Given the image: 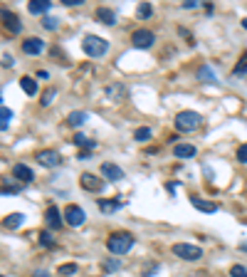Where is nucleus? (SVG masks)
<instances>
[{
	"label": "nucleus",
	"mask_w": 247,
	"mask_h": 277,
	"mask_svg": "<svg viewBox=\"0 0 247 277\" xmlns=\"http://www.w3.org/2000/svg\"><path fill=\"white\" fill-rule=\"evenodd\" d=\"M13 178L20 181V183H32L35 181V171L30 166H25V164H15L13 166Z\"/></svg>",
	"instance_id": "9d476101"
},
{
	"label": "nucleus",
	"mask_w": 247,
	"mask_h": 277,
	"mask_svg": "<svg viewBox=\"0 0 247 277\" xmlns=\"http://www.w3.org/2000/svg\"><path fill=\"white\" fill-rule=\"evenodd\" d=\"M230 277H247V267L245 265H232L230 267Z\"/></svg>",
	"instance_id": "c756f323"
},
{
	"label": "nucleus",
	"mask_w": 247,
	"mask_h": 277,
	"mask_svg": "<svg viewBox=\"0 0 247 277\" xmlns=\"http://www.w3.org/2000/svg\"><path fill=\"white\" fill-rule=\"evenodd\" d=\"M173 124H176V129H178L181 134H193V131H198V129H200L203 116H200L198 111H178Z\"/></svg>",
	"instance_id": "f03ea898"
},
{
	"label": "nucleus",
	"mask_w": 247,
	"mask_h": 277,
	"mask_svg": "<svg viewBox=\"0 0 247 277\" xmlns=\"http://www.w3.org/2000/svg\"><path fill=\"white\" fill-rule=\"evenodd\" d=\"M242 27H245V30H247V20H242Z\"/></svg>",
	"instance_id": "a19ab883"
},
{
	"label": "nucleus",
	"mask_w": 247,
	"mask_h": 277,
	"mask_svg": "<svg viewBox=\"0 0 247 277\" xmlns=\"http://www.w3.org/2000/svg\"><path fill=\"white\" fill-rule=\"evenodd\" d=\"M237 161H240V164H247V144H242V146L237 149Z\"/></svg>",
	"instance_id": "72a5a7b5"
},
{
	"label": "nucleus",
	"mask_w": 247,
	"mask_h": 277,
	"mask_svg": "<svg viewBox=\"0 0 247 277\" xmlns=\"http://www.w3.org/2000/svg\"><path fill=\"white\" fill-rule=\"evenodd\" d=\"M10 122H13V111H10L8 107H0V129H3V131H8Z\"/></svg>",
	"instance_id": "5701e85b"
},
{
	"label": "nucleus",
	"mask_w": 247,
	"mask_h": 277,
	"mask_svg": "<svg viewBox=\"0 0 247 277\" xmlns=\"http://www.w3.org/2000/svg\"><path fill=\"white\" fill-rule=\"evenodd\" d=\"M173 255H176V257H181V260H188V262H193V260H200V257H203V250H200L198 245L176 243V245H173Z\"/></svg>",
	"instance_id": "423d86ee"
},
{
	"label": "nucleus",
	"mask_w": 247,
	"mask_h": 277,
	"mask_svg": "<svg viewBox=\"0 0 247 277\" xmlns=\"http://www.w3.org/2000/svg\"><path fill=\"white\" fill-rule=\"evenodd\" d=\"M190 203H193V208H198L200 213H215V211H218V206H215V203L203 201V198H198V195H193V198H190Z\"/></svg>",
	"instance_id": "4468645a"
},
{
	"label": "nucleus",
	"mask_w": 247,
	"mask_h": 277,
	"mask_svg": "<svg viewBox=\"0 0 247 277\" xmlns=\"http://www.w3.org/2000/svg\"><path fill=\"white\" fill-rule=\"evenodd\" d=\"M3 22H5V27H8L13 35L22 32V22H20V18H18L15 13H8V10H3Z\"/></svg>",
	"instance_id": "f8f14e48"
},
{
	"label": "nucleus",
	"mask_w": 247,
	"mask_h": 277,
	"mask_svg": "<svg viewBox=\"0 0 247 277\" xmlns=\"http://www.w3.org/2000/svg\"><path fill=\"white\" fill-rule=\"evenodd\" d=\"M13 64H15L13 55H8V52H5V55H3V67H13Z\"/></svg>",
	"instance_id": "e433bc0d"
},
{
	"label": "nucleus",
	"mask_w": 247,
	"mask_h": 277,
	"mask_svg": "<svg viewBox=\"0 0 247 277\" xmlns=\"http://www.w3.org/2000/svg\"><path fill=\"white\" fill-rule=\"evenodd\" d=\"M74 272H77V265H74V262H67V265L60 267V275H64V277H67V275H74Z\"/></svg>",
	"instance_id": "473e14b6"
},
{
	"label": "nucleus",
	"mask_w": 247,
	"mask_h": 277,
	"mask_svg": "<svg viewBox=\"0 0 247 277\" xmlns=\"http://www.w3.org/2000/svg\"><path fill=\"white\" fill-rule=\"evenodd\" d=\"M198 5V0H185V3H183V8H195Z\"/></svg>",
	"instance_id": "58836bf2"
},
{
	"label": "nucleus",
	"mask_w": 247,
	"mask_h": 277,
	"mask_svg": "<svg viewBox=\"0 0 247 277\" xmlns=\"http://www.w3.org/2000/svg\"><path fill=\"white\" fill-rule=\"evenodd\" d=\"M240 250H245V253H247V243H242V245H240Z\"/></svg>",
	"instance_id": "ea45409f"
},
{
	"label": "nucleus",
	"mask_w": 247,
	"mask_h": 277,
	"mask_svg": "<svg viewBox=\"0 0 247 277\" xmlns=\"http://www.w3.org/2000/svg\"><path fill=\"white\" fill-rule=\"evenodd\" d=\"M45 220H47V225H50L52 230H60V228L64 225V220H62V215H60L57 206H50V208H47V213H45Z\"/></svg>",
	"instance_id": "ddd939ff"
},
{
	"label": "nucleus",
	"mask_w": 247,
	"mask_h": 277,
	"mask_svg": "<svg viewBox=\"0 0 247 277\" xmlns=\"http://www.w3.org/2000/svg\"><path fill=\"white\" fill-rule=\"evenodd\" d=\"M84 122H89V114L87 111H69V116H67V124L74 127V129H79Z\"/></svg>",
	"instance_id": "f3484780"
},
{
	"label": "nucleus",
	"mask_w": 247,
	"mask_h": 277,
	"mask_svg": "<svg viewBox=\"0 0 247 277\" xmlns=\"http://www.w3.org/2000/svg\"><path fill=\"white\" fill-rule=\"evenodd\" d=\"M52 99H55V89H47V92L42 94V107H50Z\"/></svg>",
	"instance_id": "f704fd0d"
},
{
	"label": "nucleus",
	"mask_w": 247,
	"mask_h": 277,
	"mask_svg": "<svg viewBox=\"0 0 247 277\" xmlns=\"http://www.w3.org/2000/svg\"><path fill=\"white\" fill-rule=\"evenodd\" d=\"M153 43H156V35L151 30H146V27L134 30V35H131V45L136 50H148V47H153Z\"/></svg>",
	"instance_id": "39448f33"
},
{
	"label": "nucleus",
	"mask_w": 247,
	"mask_h": 277,
	"mask_svg": "<svg viewBox=\"0 0 247 277\" xmlns=\"http://www.w3.org/2000/svg\"><path fill=\"white\" fill-rule=\"evenodd\" d=\"M136 15H139L141 20H148V18L153 15V8H151L148 3H139V8H136Z\"/></svg>",
	"instance_id": "a878e982"
},
{
	"label": "nucleus",
	"mask_w": 247,
	"mask_h": 277,
	"mask_svg": "<svg viewBox=\"0 0 247 277\" xmlns=\"http://www.w3.org/2000/svg\"><path fill=\"white\" fill-rule=\"evenodd\" d=\"M20 87H22V92H25L27 97H35V94L40 92V87H37V82H35L32 77H22V79H20Z\"/></svg>",
	"instance_id": "412c9836"
},
{
	"label": "nucleus",
	"mask_w": 247,
	"mask_h": 277,
	"mask_svg": "<svg viewBox=\"0 0 247 277\" xmlns=\"http://www.w3.org/2000/svg\"><path fill=\"white\" fill-rule=\"evenodd\" d=\"M104 272H116V270H121V260H104Z\"/></svg>",
	"instance_id": "c85d7f7f"
},
{
	"label": "nucleus",
	"mask_w": 247,
	"mask_h": 277,
	"mask_svg": "<svg viewBox=\"0 0 247 277\" xmlns=\"http://www.w3.org/2000/svg\"><path fill=\"white\" fill-rule=\"evenodd\" d=\"M40 245H42V248H55V240H52V235L47 230L40 233Z\"/></svg>",
	"instance_id": "cd10ccee"
},
{
	"label": "nucleus",
	"mask_w": 247,
	"mask_h": 277,
	"mask_svg": "<svg viewBox=\"0 0 247 277\" xmlns=\"http://www.w3.org/2000/svg\"><path fill=\"white\" fill-rule=\"evenodd\" d=\"M82 50H84L89 57H104L106 50H109V43L99 35H87L84 40H82Z\"/></svg>",
	"instance_id": "7ed1b4c3"
},
{
	"label": "nucleus",
	"mask_w": 247,
	"mask_h": 277,
	"mask_svg": "<svg viewBox=\"0 0 247 277\" xmlns=\"http://www.w3.org/2000/svg\"><path fill=\"white\" fill-rule=\"evenodd\" d=\"M134 235L131 233H126V230H119V233H111L109 237H106V248H109V253H114V255H126L131 248H134Z\"/></svg>",
	"instance_id": "f257e3e1"
},
{
	"label": "nucleus",
	"mask_w": 247,
	"mask_h": 277,
	"mask_svg": "<svg viewBox=\"0 0 247 277\" xmlns=\"http://www.w3.org/2000/svg\"><path fill=\"white\" fill-rule=\"evenodd\" d=\"M62 3L67 5V8H77V5H82L84 0H62Z\"/></svg>",
	"instance_id": "4c0bfd02"
},
{
	"label": "nucleus",
	"mask_w": 247,
	"mask_h": 277,
	"mask_svg": "<svg viewBox=\"0 0 247 277\" xmlns=\"http://www.w3.org/2000/svg\"><path fill=\"white\" fill-rule=\"evenodd\" d=\"M97 20H99L102 25L111 27V25H116V13L109 10V8H99V10H97Z\"/></svg>",
	"instance_id": "2eb2a0df"
},
{
	"label": "nucleus",
	"mask_w": 247,
	"mask_h": 277,
	"mask_svg": "<svg viewBox=\"0 0 247 277\" xmlns=\"http://www.w3.org/2000/svg\"><path fill=\"white\" fill-rule=\"evenodd\" d=\"M134 139H136V141H141V144H144V141H148V139H151V129H148V127L136 129V131H134Z\"/></svg>",
	"instance_id": "bb28decb"
},
{
	"label": "nucleus",
	"mask_w": 247,
	"mask_h": 277,
	"mask_svg": "<svg viewBox=\"0 0 247 277\" xmlns=\"http://www.w3.org/2000/svg\"><path fill=\"white\" fill-rule=\"evenodd\" d=\"M84 220H87V215H84V211H82L79 206H67V211H64V223H67L69 228H79Z\"/></svg>",
	"instance_id": "0eeeda50"
},
{
	"label": "nucleus",
	"mask_w": 247,
	"mask_h": 277,
	"mask_svg": "<svg viewBox=\"0 0 247 277\" xmlns=\"http://www.w3.org/2000/svg\"><path fill=\"white\" fill-rule=\"evenodd\" d=\"M15 193H20V186H3V195H15Z\"/></svg>",
	"instance_id": "c9c22d12"
},
{
	"label": "nucleus",
	"mask_w": 247,
	"mask_h": 277,
	"mask_svg": "<svg viewBox=\"0 0 247 277\" xmlns=\"http://www.w3.org/2000/svg\"><path fill=\"white\" fill-rule=\"evenodd\" d=\"M198 79H200V82H205V85H218V77H215V72L208 64H203L198 69Z\"/></svg>",
	"instance_id": "a211bd4d"
},
{
	"label": "nucleus",
	"mask_w": 247,
	"mask_h": 277,
	"mask_svg": "<svg viewBox=\"0 0 247 277\" xmlns=\"http://www.w3.org/2000/svg\"><path fill=\"white\" fill-rule=\"evenodd\" d=\"M124 94H126V87H124V85H111V87H106V97L109 99H121Z\"/></svg>",
	"instance_id": "b1692460"
},
{
	"label": "nucleus",
	"mask_w": 247,
	"mask_h": 277,
	"mask_svg": "<svg viewBox=\"0 0 247 277\" xmlns=\"http://www.w3.org/2000/svg\"><path fill=\"white\" fill-rule=\"evenodd\" d=\"M22 52L30 55V57H37V55L45 52V43L40 37H27L25 43H22Z\"/></svg>",
	"instance_id": "1a4fd4ad"
},
{
	"label": "nucleus",
	"mask_w": 247,
	"mask_h": 277,
	"mask_svg": "<svg viewBox=\"0 0 247 277\" xmlns=\"http://www.w3.org/2000/svg\"><path fill=\"white\" fill-rule=\"evenodd\" d=\"M35 161L40 166H45V169H57L62 164V156L55 151V149H42V151H37L35 153Z\"/></svg>",
	"instance_id": "20e7f679"
},
{
	"label": "nucleus",
	"mask_w": 247,
	"mask_h": 277,
	"mask_svg": "<svg viewBox=\"0 0 247 277\" xmlns=\"http://www.w3.org/2000/svg\"><path fill=\"white\" fill-rule=\"evenodd\" d=\"M50 5H52L50 0H30V3H27V8H30L32 15H42V13H47Z\"/></svg>",
	"instance_id": "6ab92c4d"
},
{
	"label": "nucleus",
	"mask_w": 247,
	"mask_h": 277,
	"mask_svg": "<svg viewBox=\"0 0 247 277\" xmlns=\"http://www.w3.org/2000/svg\"><path fill=\"white\" fill-rule=\"evenodd\" d=\"M72 141H74L77 146H82V149H89V151H92V149L97 146V144H94V141H89V139H87L84 134H74V139H72Z\"/></svg>",
	"instance_id": "393cba45"
},
{
	"label": "nucleus",
	"mask_w": 247,
	"mask_h": 277,
	"mask_svg": "<svg viewBox=\"0 0 247 277\" xmlns=\"http://www.w3.org/2000/svg\"><path fill=\"white\" fill-rule=\"evenodd\" d=\"M121 206H124V201H119V198H114V201H99V211H102V213H106V215L116 213Z\"/></svg>",
	"instance_id": "aec40b11"
},
{
	"label": "nucleus",
	"mask_w": 247,
	"mask_h": 277,
	"mask_svg": "<svg viewBox=\"0 0 247 277\" xmlns=\"http://www.w3.org/2000/svg\"><path fill=\"white\" fill-rule=\"evenodd\" d=\"M102 176H104L106 181H111V183H116V181H124V171H121L116 164H111V161L102 164Z\"/></svg>",
	"instance_id": "9b49d317"
},
{
	"label": "nucleus",
	"mask_w": 247,
	"mask_h": 277,
	"mask_svg": "<svg viewBox=\"0 0 247 277\" xmlns=\"http://www.w3.org/2000/svg\"><path fill=\"white\" fill-rule=\"evenodd\" d=\"M173 156L176 158H193L195 156V146L193 144H176L173 146Z\"/></svg>",
	"instance_id": "dca6fc26"
},
{
	"label": "nucleus",
	"mask_w": 247,
	"mask_h": 277,
	"mask_svg": "<svg viewBox=\"0 0 247 277\" xmlns=\"http://www.w3.org/2000/svg\"><path fill=\"white\" fill-rule=\"evenodd\" d=\"M57 22H60V20H55V18H50V15L42 18V27H45V30H57Z\"/></svg>",
	"instance_id": "2f4dec72"
},
{
	"label": "nucleus",
	"mask_w": 247,
	"mask_h": 277,
	"mask_svg": "<svg viewBox=\"0 0 247 277\" xmlns=\"http://www.w3.org/2000/svg\"><path fill=\"white\" fill-rule=\"evenodd\" d=\"M22 220H25V215H22V213H10V215H5L3 225H5L8 230H18V228L22 225Z\"/></svg>",
	"instance_id": "4be33fe9"
},
{
	"label": "nucleus",
	"mask_w": 247,
	"mask_h": 277,
	"mask_svg": "<svg viewBox=\"0 0 247 277\" xmlns=\"http://www.w3.org/2000/svg\"><path fill=\"white\" fill-rule=\"evenodd\" d=\"M79 183H82V188H84V191H92V193H99L104 188V181L99 176H94V173H82L79 176Z\"/></svg>",
	"instance_id": "6e6552de"
},
{
	"label": "nucleus",
	"mask_w": 247,
	"mask_h": 277,
	"mask_svg": "<svg viewBox=\"0 0 247 277\" xmlns=\"http://www.w3.org/2000/svg\"><path fill=\"white\" fill-rule=\"evenodd\" d=\"M232 72H235V74H245V72H247V52L240 57V62L235 64V69H232Z\"/></svg>",
	"instance_id": "7c9ffc66"
}]
</instances>
